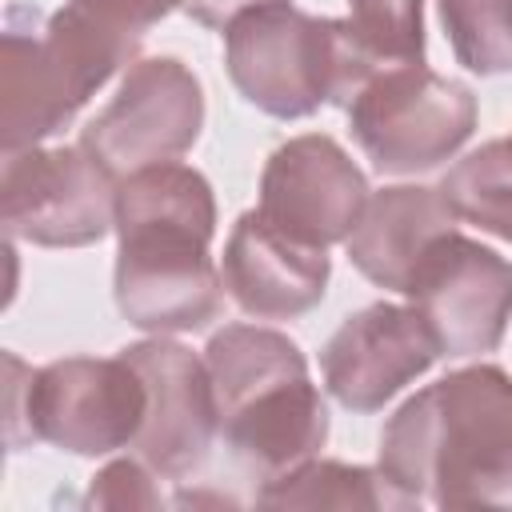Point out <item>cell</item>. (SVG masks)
Returning a JSON list of instances; mask_svg holds the SVG:
<instances>
[{"label": "cell", "mask_w": 512, "mask_h": 512, "mask_svg": "<svg viewBox=\"0 0 512 512\" xmlns=\"http://www.w3.org/2000/svg\"><path fill=\"white\" fill-rule=\"evenodd\" d=\"M116 308L140 332H196L224 312V276L208 244L216 196L204 172L164 160L116 188Z\"/></svg>", "instance_id": "6da1fadb"}, {"label": "cell", "mask_w": 512, "mask_h": 512, "mask_svg": "<svg viewBox=\"0 0 512 512\" xmlns=\"http://www.w3.org/2000/svg\"><path fill=\"white\" fill-rule=\"evenodd\" d=\"M380 468L436 508H512V376L472 364L408 396L380 432Z\"/></svg>", "instance_id": "7a4b0ae2"}, {"label": "cell", "mask_w": 512, "mask_h": 512, "mask_svg": "<svg viewBox=\"0 0 512 512\" xmlns=\"http://www.w3.org/2000/svg\"><path fill=\"white\" fill-rule=\"evenodd\" d=\"M140 36L64 4L52 16L12 8L0 36V144L20 152L60 132L124 64Z\"/></svg>", "instance_id": "3957f363"}, {"label": "cell", "mask_w": 512, "mask_h": 512, "mask_svg": "<svg viewBox=\"0 0 512 512\" xmlns=\"http://www.w3.org/2000/svg\"><path fill=\"white\" fill-rule=\"evenodd\" d=\"M224 64L236 92L276 120L312 116L320 104L348 108L380 72L348 20L308 16L288 0L232 20L224 28Z\"/></svg>", "instance_id": "277c9868"}, {"label": "cell", "mask_w": 512, "mask_h": 512, "mask_svg": "<svg viewBox=\"0 0 512 512\" xmlns=\"http://www.w3.org/2000/svg\"><path fill=\"white\" fill-rule=\"evenodd\" d=\"M8 364V444L48 440L76 456H108L116 448H132L148 388L144 376L124 360L96 356H64L44 368H24L16 356Z\"/></svg>", "instance_id": "5b68a950"}, {"label": "cell", "mask_w": 512, "mask_h": 512, "mask_svg": "<svg viewBox=\"0 0 512 512\" xmlns=\"http://www.w3.org/2000/svg\"><path fill=\"white\" fill-rule=\"evenodd\" d=\"M348 132L376 172L416 176L464 148L476 132V96L424 64H396L352 96Z\"/></svg>", "instance_id": "8992f818"}, {"label": "cell", "mask_w": 512, "mask_h": 512, "mask_svg": "<svg viewBox=\"0 0 512 512\" xmlns=\"http://www.w3.org/2000/svg\"><path fill=\"white\" fill-rule=\"evenodd\" d=\"M116 188V176L84 144L4 152L0 224L8 240L84 248L116 228Z\"/></svg>", "instance_id": "52a82bcc"}, {"label": "cell", "mask_w": 512, "mask_h": 512, "mask_svg": "<svg viewBox=\"0 0 512 512\" xmlns=\"http://www.w3.org/2000/svg\"><path fill=\"white\" fill-rule=\"evenodd\" d=\"M204 128V92L176 56L128 64L120 92L84 124L80 144L116 176L184 156Z\"/></svg>", "instance_id": "ba28073f"}, {"label": "cell", "mask_w": 512, "mask_h": 512, "mask_svg": "<svg viewBox=\"0 0 512 512\" xmlns=\"http://www.w3.org/2000/svg\"><path fill=\"white\" fill-rule=\"evenodd\" d=\"M404 296L432 328L440 356H480L508 332L512 264L496 248L452 228L420 256Z\"/></svg>", "instance_id": "9c48e42d"}, {"label": "cell", "mask_w": 512, "mask_h": 512, "mask_svg": "<svg viewBox=\"0 0 512 512\" xmlns=\"http://www.w3.org/2000/svg\"><path fill=\"white\" fill-rule=\"evenodd\" d=\"M120 356L144 376L148 388L144 424L132 440L136 456L164 480L192 476L208 460L220 432L208 364L192 348L164 336L128 344L120 348Z\"/></svg>", "instance_id": "30bf717a"}, {"label": "cell", "mask_w": 512, "mask_h": 512, "mask_svg": "<svg viewBox=\"0 0 512 512\" xmlns=\"http://www.w3.org/2000/svg\"><path fill=\"white\" fill-rule=\"evenodd\" d=\"M368 204L356 160L324 132L284 140L260 172V212L288 236L328 248L348 240Z\"/></svg>", "instance_id": "8fae6325"}, {"label": "cell", "mask_w": 512, "mask_h": 512, "mask_svg": "<svg viewBox=\"0 0 512 512\" xmlns=\"http://www.w3.org/2000/svg\"><path fill=\"white\" fill-rule=\"evenodd\" d=\"M440 348L424 316L408 304H368L328 336L320 372L348 412H376L436 364Z\"/></svg>", "instance_id": "7c38bea8"}, {"label": "cell", "mask_w": 512, "mask_h": 512, "mask_svg": "<svg viewBox=\"0 0 512 512\" xmlns=\"http://www.w3.org/2000/svg\"><path fill=\"white\" fill-rule=\"evenodd\" d=\"M328 248L304 244L276 228L260 208L244 212L224 244L220 276L240 312L256 320H292L324 300Z\"/></svg>", "instance_id": "4fadbf2b"}, {"label": "cell", "mask_w": 512, "mask_h": 512, "mask_svg": "<svg viewBox=\"0 0 512 512\" xmlns=\"http://www.w3.org/2000/svg\"><path fill=\"white\" fill-rule=\"evenodd\" d=\"M220 436L240 468L260 484L300 468L328 440V408L308 376L268 384L220 412Z\"/></svg>", "instance_id": "5bb4252c"}, {"label": "cell", "mask_w": 512, "mask_h": 512, "mask_svg": "<svg viewBox=\"0 0 512 512\" xmlns=\"http://www.w3.org/2000/svg\"><path fill=\"white\" fill-rule=\"evenodd\" d=\"M456 228V212L440 196V188L424 184H392L368 196L360 224L352 228L348 260L372 284L388 292H404L420 256Z\"/></svg>", "instance_id": "9a60e30c"}, {"label": "cell", "mask_w": 512, "mask_h": 512, "mask_svg": "<svg viewBox=\"0 0 512 512\" xmlns=\"http://www.w3.org/2000/svg\"><path fill=\"white\" fill-rule=\"evenodd\" d=\"M204 364L212 376L216 412L236 408L240 400H248L252 392H260L268 384L308 376V360H304L300 344L288 340L284 332L260 328V324H224L208 340Z\"/></svg>", "instance_id": "2e32d148"}, {"label": "cell", "mask_w": 512, "mask_h": 512, "mask_svg": "<svg viewBox=\"0 0 512 512\" xmlns=\"http://www.w3.org/2000/svg\"><path fill=\"white\" fill-rule=\"evenodd\" d=\"M256 504L264 508H420L384 468H360L340 460H304L300 468L260 484Z\"/></svg>", "instance_id": "e0dca14e"}, {"label": "cell", "mask_w": 512, "mask_h": 512, "mask_svg": "<svg viewBox=\"0 0 512 512\" xmlns=\"http://www.w3.org/2000/svg\"><path fill=\"white\" fill-rule=\"evenodd\" d=\"M440 196L456 220L512 244V140H488L456 160L440 180Z\"/></svg>", "instance_id": "ac0fdd59"}, {"label": "cell", "mask_w": 512, "mask_h": 512, "mask_svg": "<svg viewBox=\"0 0 512 512\" xmlns=\"http://www.w3.org/2000/svg\"><path fill=\"white\" fill-rule=\"evenodd\" d=\"M444 36L468 72H512V0H436Z\"/></svg>", "instance_id": "d6986e66"}, {"label": "cell", "mask_w": 512, "mask_h": 512, "mask_svg": "<svg viewBox=\"0 0 512 512\" xmlns=\"http://www.w3.org/2000/svg\"><path fill=\"white\" fill-rule=\"evenodd\" d=\"M348 28L380 72L424 64V0H348Z\"/></svg>", "instance_id": "ffe728a7"}, {"label": "cell", "mask_w": 512, "mask_h": 512, "mask_svg": "<svg viewBox=\"0 0 512 512\" xmlns=\"http://www.w3.org/2000/svg\"><path fill=\"white\" fill-rule=\"evenodd\" d=\"M88 504H100V508H160L164 496L156 488V472L136 456V460L104 464L88 484Z\"/></svg>", "instance_id": "44dd1931"}, {"label": "cell", "mask_w": 512, "mask_h": 512, "mask_svg": "<svg viewBox=\"0 0 512 512\" xmlns=\"http://www.w3.org/2000/svg\"><path fill=\"white\" fill-rule=\"evenodd\" d=\"M72 4L84 8V12H92L104 24L120 28V32H132V36H144L172 8H184V0H72Z\"/></svg>", "instance_id": "7402d4cb"}, {"label": "cell", "mask_w": 512, "mask_h": 512, "mask_svg": "<svg viewBox=\"0 0 512 512\" xmlns=\"http://www.w3.org/2000/svg\"><path fill=\"white\" fill-rule=\"evenodd\" d=\"M264 4H280V0H184V12L204 24V28H228L232 20H240L244 12L252 8H264Z\"/></svg>", "instance_id": "603a6c76"}]
</instances>
